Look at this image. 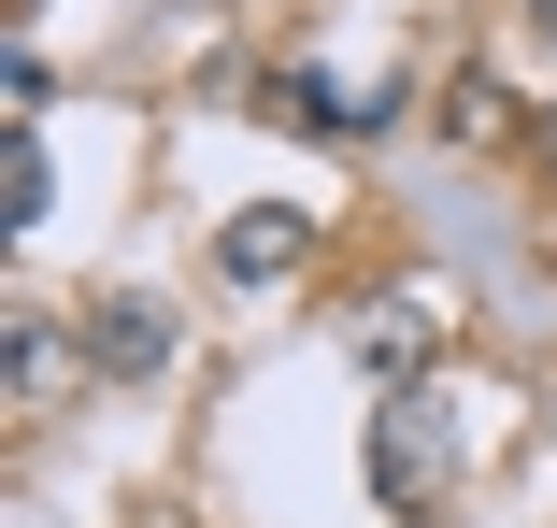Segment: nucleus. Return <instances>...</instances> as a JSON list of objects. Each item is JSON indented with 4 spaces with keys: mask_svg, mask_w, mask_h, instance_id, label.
<instances>
[{
    "mask_svg": "<svg viewBox=\"0 0 557 528\" xmlns=\"http://www.w3.org/2000/svg\"><path fill=\"white\" fill-rule=\"evenodd\" d=\"M429 486H458V429H443L429 400H386V429H372V500H386V514H429Z\"/></svg>",
    "mask_w": 557,
    "mask_h": 528,
    "instance_id": "1",
    "label": "nucleus"
},
{
    "mask_svg": "<svg viewBox=\"0 0 557 528\" xmlns=\"http://www.w3.org/2000/svg\"><path fill=\"white\" fill-rule=\"evenodd\" d=\"M86 372H100V386H158V372H172V300H144V286L100 300V314H86Z\"/></svg>",
    "mask_w": 557,
    "mask_h": 528,
    "instance_id": "2",
    "label": "nucleus"
},
{
    "mask_svg": "<svg viewBox=\"0 0 557 528\" xmlns=\"http://www.w3.org/2000/svg\"><path fill=\"white\" fill-rule=\"evenodd\" d=\"M300 257H314V215H286V200H258V215L214 229V272H230V286H286Z\"/></svg>",
    "mask_w": 557,
    "mask_h": 528,
    "instance_id": "3",
    "label": "nucleus"
},
{
    "mask_svg": "<svg viewBox=\"0 0 557 528\" xmlns=\"http://www.w3.org/2000/svg\"><path fill=\"white\" fill-rule=\"evenodd\" d=\"M272 115H286V129H329V143H358V129H386V100H344L329 72H286V86H272Z\"/></svg>",
    "mask_w": 557,
    "mask_h": 528,
    "instance_id": "4",
    "label": "nucleus"
},
{
    "mask_svg": "<svg viewBox=\"0 0 557 528\" xmlns=\"http://www.w3.org/2000/svg\"><path fill=\"white\" fill-rule=\"evenodd\" d=\"M44 200H58V172H44V129H15V143H0V215H15V229H44Z\"/></svg>",
    "mask_w": 557,
    "mask_h": 528,
    "instance_id": "5",
    "label": "nucleus"
},
{
    "mask_svg": "<svg viewBox=\"0 0 557 528\" xmlns=\"http://www.w3.org/2000/svg\"><path fill=\"white\" fill-rule=\"evenodd\" d=\"M529 15H543V29H557V0H529Z\"/></svg>",
    "mask_w": 557,
    "mask_h": 528,
    "instance_id": "6",
    "label": "nucleus"
}]
</instances>
